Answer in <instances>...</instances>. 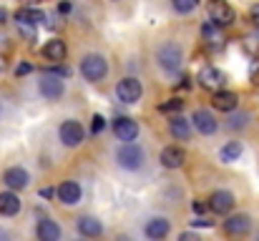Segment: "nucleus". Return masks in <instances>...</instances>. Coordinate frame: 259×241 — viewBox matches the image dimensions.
Instances as JSON below:
<instances>
[{
  "mask_svg": "<svg viewBox=\"0 0 259 241\" xmlns=\"http://www.w3.org/2000/svg\"><path fill=\"white\" fill-rule=\"evenodd\" d=\"M156 61H159V66L166 71V73H176L179 68H181V48L176 45V43H164V45H159L156 48Z\"/></svg>",
  "mask_w": 259,
  "mask_h": 241,
  "instance_id": "obj_3",
  "label": "nucleus"
},
{
  "mask_svg": "<svg viewBox=\"0 0 259 241\" xmlns=\"http://www.w3.org/2000/svg\"><path fill=\"white\" fill-rule=\"evenodd\" d=\"M46 73H53V76H61V78H63V76H68V71H66V68H58V66H51Z\"/></svg>",
  "mask_w": 259,
  "mask_h": 241,
  "instance_id": "obj_28",
  "label": "nucleus"
},
{
  "mask_svg": "<svg viewBox=\"0 0 259 241\" xmlns=\"http://www.w3.org/2000/svg\"><path fill=\"white\" fill-rule=\"evenodd\" d=\"M103 126H106V123H103V116H98V113H96V116L91 118V131H93V133H101V131H103Z\"/></svg>",
  "mask_w": 259,
  "mask_h": 241,
  "instance_id": "obj_27",
  "label": "nucleus"
},
{
  "mask_svg": "<svg viewBox=\"0 0 259 241\" xmlns=\"http://www.w3.org/2000/svg\"><path fill=\"white\" fill-rule=\"evenodd\" d=\"M141 93H144L141 80L136 78H123L118 80V85H116V95H118L121 103H136L141 98Z\"/></svg>",
  "mask_w": 259,
  "mask_h": 241,
  "instance_id": "obj_7",
  "label": "nucleus"
},
{
  "mask_svg": "<svg viewBox=\"0 0 259 241\" xmlns=\"http://www.w3.org/2000/svg\"><path fill=\"white\" fill-rule=\"evenodd\" d=\"M169 229H171L169 221L164 216H156L146 224V236L149 239H164V236H169Z\"/></svg>",
  "mask_w": 259,
  "mask_h": 241,
  "instance_id": "obj_21",
  "label": "nucleus"
},
{
  "mask_svg": "<svg viewBox=\"0 0 259 241\" xmlns=\"http://www.w3.org/2000/svg\"><path fill=\"white\" fill-rule=\"evenodd\" d=\"M35 234H38L40 241H58L61 239V226L56 221H51V219H43V221H38Z\"/></svg>",
  "mask_w": 259,
  "mask_h": 241,
  "instance_id": "obj_19",
  "label": "nucleus"
},
{
  "mask_svg": "<svg viewBox=\"0 0 259 241\" xmlns=\"http://www.w3.org/2000/svg\"><path fill=\"white\" fill-rule=\"evenodd\" d=\"M108 73V66L103 61V56L98 53H88L86 58L81 61V76L88 80V83H101Z\"/></svg>",
  "mask_w": 259,
  "mask_h": 241,
  "instance_id": "obj_2",
  "label": "nucleus"
},
{
  "mask_svg": "<svg viewBox=\"0 0 259 241\" xmlns=\"http://www.w3.org/2000/svg\"><path fill=\"white\" fill-rule=\"evenodd\" d=\"M249 229H252V221L247 214H237V216H229L224 221V231L229 236H244V234H249Z\"/></svg>",
  "mask_w": 259,
  "mask_h": 241,
  "instance_id": "obj_12",
  "label": "nucleus"
},
{
  "mask_svg": "<svg viewBox=\"0 0 259 241\" xmlns=\"http://www.w3.org/2000/svg\"><path fill=\"white\" fill-rule=\"evenodd\" d=\"M249 15H252V20H254V25H259V3H257V5H252V10H249Z\"/></svg>",
  "mask_w": 259,
  "mask_h": 241,
  "instance_id": "obj_30",
  "label": "nucleus"
},
{
  "mask_svg": "<svg viewBox=\"0 0 259 241\" xmlns=\"http://www.w3.org/2000/svg\"><path fill=\"white\" fill-rule=\"evenodd\" d=\"M113 133H116V138L118 141H123V143H128V141H136L139 138V123L134 121V118H128V116H118V118H113Z\"/></svg>",
  "mask_w": 259,
  "mask_h": 241,
  "instance_id": "obj_6",
  "label": "nucleus"
},
{
  "mask_svg": "<svg viewBox=\"0 0 259 241\" xmlns=\"http://www.w3.org/2000/svg\"><path fill=\"white\" fill-rule=\"evenodd\" d=\"M78 231H81L83 236L96 239V236L103 234V224H101L98 219H93V216H81V219H78Z\"/></svg>",
  "mask_w": 259,
  "mask_h": 241,
  "instance_id": "obj_22",
  "label": "nucleus"
},
{
  "mask_svg": "<svg viewBox=\"0 0 259 241\" xmlns=\"http://www.w3.org/2000/svg\"><path fill=\"white\" fill-rule=\"evenodd\" d=\"M209 18H211V25L227 28V25L234 23V10L227 0H211L209 3Z\"/></svg>",
  "mask_w": 259,
  "mask_h": 241,
  "instance_id": "obj_4",
  "label": "nucleus"
},
{
  "mask_svg": "<svg viewBox=\"0 0 259 241\" xmlns=\"http://www.w3.org/2000/svg\"><path fill=\"white\" fill-rule=\"evenodd\" d=\"M116 161H118V166L121 168H126V171H139L141 166H144V149L141 146H136V143H123L118 151H116Z\"/></svg>",
  "mask_w": 259,
  "mask_h": 241,
  "instance_id": "obj_1",
  "label": "nucleus"
},
{
  "mask_svg": "<svg viewBox=\"0 0 259 241\" xmlns=\"http://www.w3.org/2000/svg\"><path fill=\"white\" fill-rule=\"evenodd\" d=\"M8 20V10L5 8H0V23H5Z\"/></svg>",
  "mask_w": 259,
  "mask_h": 241,
  "instance_id": "obj_33",
  "label": "nucleus"
},
{
  "mask_svg": "<svg viewBox=\"0 0 259 241\" xmlns=\"http://www.w3.org/2000/svg\"><path fill=\"white\" fill-rule=\"evenodd\" d=\"M58 136H61L63 146H68V149H76V146H81V143H83V138H86V131H83V126H81L78 121H63V123H61V131H58Z\"/></svg>",
  "mask_w": 259,
  "mask_h": 241,
  "instance_id": "obj_5",
  "label": "nucleus"
},
{
  "mask_svg": "<svg viewBox=\"0 0 259 241\" xmlns=\"http://www.w3.org/2000/svg\"><path fill=\"white\" fill-rule=\"evenodd\" d=\"M3 181H5V186H8V188L20 191V188H25V186H28V181H30V178H28V171H25V168L13 166V168H8V171H5Z\"/></svg>",
  "mask_w": 259,
  "mask_h": 241,
  "instance_id": "obj_13",
  "label": "nucleus"
},
{
  "mask_svg": "<svg viewBox=\"0 0 259 241\" xmlns=\"http://www.w3.org/2000/svg\"><path fill=\"white\" fill-rule=\"evenodd\" d=\"M211 103H214V108L217 111H234L237 106H239V95L237 93H232V90H214V98H211Z\"/></svg>",
  "mask_w": 259,
  "mask_h": 241,
  "instance_id": "obj_14",
  "label": "nucleus"
},
{
  "mask_svg": "<svg viewBox=\"0 0 259 241\" xmlns=\"http://www.w3.org/2000/svg\"><path fill=\"white\" fill-rule=\"evenodd\" d=\"M58 199H61V204H66V206L78 204V201H81V186H78L76 181H63V183L58 186Z\"/></svg>",
  "mask_w": 259,
  "mask_h": 241,
  "instance_id": "obj_15",
  "label": "nucleus"
},
{
  "mask_svg": "<svg viewBox=\"0 0 259 241\" xmlns=\"http://www.w3.org/2000/svg\"><path fill=\"white\" fill-rule=\"evenodd\" d=\"M191 209H194V214H201V211L206 209V204H201V201H194V204H191Z\"/></svg>",
  "mask_w": 259,
  "mask_h": 241,
  "instance_id": "obj_31",
  "label": "nucleus"
},
{
  "mask_svg": "<svg viewBox=\"0 0 259 241\" xmlns=\"http://www.w3.org/2000/svg\"><path fill=\"white\" fill-rule=\"evenodd\" d=\"M15 20L18 23H30V25H38L40 20H46V15L40 10H33V8H23L15 13Z\"/></svg>",
  "mask_w": 259,
  "mask_h": 241,
  "instance_id": "obj_24",
  "label": "nucleus"
},
{
  "mask_svg": "<svg viewBox=\"0 0 259 241\" xmlns=\"http://www.w3.org/2000/svg\"><path fill=\"white\" fill-rule=\"evenodd\" d=\"M191 224H194V226H211V221H209V219H194Z\"/></svg>",
  "mask_w": 259,
  "mask_h": 241,
  "instance_id": "obj_32",
  "label": "nucleus"
},
{
  "mask_svg": "<svg viewBox=\"0 0 259 241\" xmlns=\"http://www.w3.org/2000/svg\"><path fill=\"white\" fill-rule=\"evenodd\" d=\"M181 108H184V101H181V98H169L166 103H161V106H159V111H161V113H179Z\"/></svg>",
  "mask_w": 259,
  "mask_h": 241,
  "instance_id": "obj_25",
  "label": "nucleus"
},
{
  "mask_svg": "<svg viewBox=\"0 0 259 241\" xmlns=\"http://www.w3.org/2000/svg\"><path fill=\"white\" fill-rule=\"evenodd\" d=\"M30 71H33V66H30V63H20L15 73H18V76H25V73H30Z\"/></svg>",
  "mask_w": 259,
  "mask_h": 241,
  "instance_id": "obj_29",
  "label": "nucleus"
},
{
  "mask_svg": "<svg viewBox=\"0 0 259 241\" xmlns=\"http://www.w3.org/2000/svg\"><path fill=\"white\" fill-rule=\"evenodd\" d=\"M184 161H186V154H184V149H179V146H166V149L161 151V166H164V168H181Z\"/></svg>",
  "mask_w": 259,
  "mask_h": 241,
  "instance_id": "obj_16",
  "label": "nucleus"
},
{
  "mask_svg": "<svg viewBox=\"0 0 259 241\" xmlns=\"http://www.w3.org/2000/svg\"><path fill=\"white\" fill-rule=\"evenodd\" d=\"M38 90H40V95H43V98H48V101H58V98L63 95L66 85H63L61 76L46 73V76L40 78V83H38Z\"/></svg>",
  "mask_w": 259,
  "mask_h": 241,
  "instance_id": "obj_8",
  "label": "nucleus"
},
{
  "mask_svg": "<svg viewBox=\"0 0 259 241\" xmlns=\"http://www.w3.org/2000/svg\"><path fill=\"white\" fill-rule=\"evenodd\" d=\"M171 5L176 13H191L194 5H196V0H171Z\"/></svg>",
  "mask_w": 259,
  "mask_h": 241,
  "instance_id": "obj_26",
  "label": "nucleus"
},
{
  "mask_svg": "<svg viewBox=\"0 0 259 241\" xmlns=\"http://www.w3.org/2000/svg\"><path fill=\"white\" fill-rule=\"evenodd\" d=\"M239 156H242V143H239V141H229V143L219 151V161H222V163H234Z\"/></svg>",
  "mask_w": 259,
  "mask_h": 241,
  "instance_id": "obj_23",
  "label": "nucleus"
},
{
  "mask_svg": "<svg viewBox=\"0 0 259 241\" xmlns=\"http://www.w3.org/2000/svg\"><path fill=\"white\" fill-rule=\"evenodd\" d=\"M209 209L214 214H229L234 209V194L232 191H214L209 196Z\"/></svg>",
  "mask_w": 259,
  "mask_h": 241,
  "instance_id": "obj_11",
  "label": "nucleus"
},
{
  "mask_svg": "<svg viewBox=\"0 0 259 241\" xmlns=\"http://www.w3.org/2000/svg\"><path fill=\"white\" fill-rule=\"evenodd\" d=\"M43 58H48V61H56V63H61L63 58H66V43L63 40H58V38H53V40H48L46 45H43Z\"/></svg>",
  "mask_w": 259,
  "mask_h": 241,
  "instance_id": "obj_20",
  "label": "nucleus"
},
{
  "mask_svg": "<svg viewBox=\"0 0 259 241\" xmlns=\"http://www.w3.org/2000/svg\"><path fill=\"white\" fill-rule=\"evenodd\" d=\"M196 80H199L204 88H209V90H219V88L227 83V76H224V71H219L217 66H204V68L199 71Z\"/></svg>",
  "mask_w": 259,
  "mask_h": 241,
  "instance_id": "obj_9",
  "label": "nucleus"
},
{
  "mask_svg": "<svg viewBox=\"0 0 259 241\" xmlns=\"http://www.w3.org/2000/svg\"><path fill=\"white\" fill-rule=\"evenodd\" d=\"M252 83H254V85H259V68L252 73Z\"/></svg>",
  "mask_w": 259,
  "mask_h": 241,
  "instance_id": "obj_34",
  "label": "nucleus"
},
{
  "mask_svg": "<svg viewBox=\"0 0 259 241\" xmlns=\"http://www.w3.org/2000/svg\"><path fill=\"white\" fill-rule=\"evenodd\" d=\"M191 121H194V126H196V131L199 133H204V136H211V133H217V128H219V123H217V118L209 113V111H204V108H199V111H194V116H191Z\"/></svg>",
  "mask_w": 259,
  "mask_h": 241,
  "instance_id": "obj_10",
  "label": "nucleus"
},
{
  "mask_svg": "<svg viewBox=\"0 0 259 241\" xmlns=\"http://www.w3.org/2000/svg\"><path fill=\"white\" fill-rule=\"evenodd\" d=\"M169 131H171V136L176 141H186V138L191 136L189 121H186L184 116H179V113H174L171 118H169Z\"/></svg>",
  "mask_w": 259,
  "mask_h": 241,
  "instance_id": "obj_18",
  "label": "nucleus"
},
{
  "mask_svg": "<svg viewBox=\"0 0 259 241\" xmlns=\"http://www.w3.org/2000/svg\"><path fill=\"white\" fill-rule=\"evenodd\" d=\"M20 211V199H18V194L10 188V191H3L0 194V214L3 216H15Z\"/></svg>",
  "mask_w": 259,
  "mask_h": 241,
  "instance_id": "obj_17",
  "label": "nucleus"
}]
</instances>
